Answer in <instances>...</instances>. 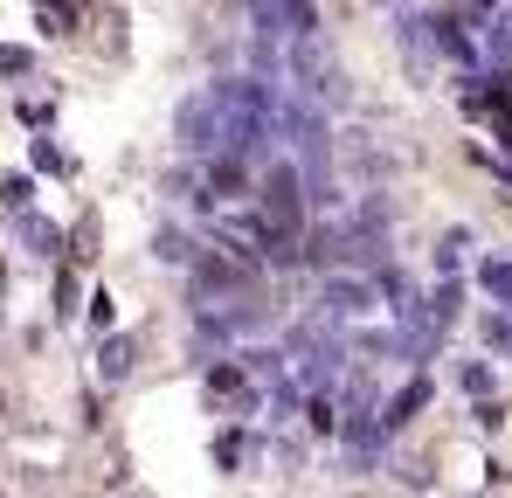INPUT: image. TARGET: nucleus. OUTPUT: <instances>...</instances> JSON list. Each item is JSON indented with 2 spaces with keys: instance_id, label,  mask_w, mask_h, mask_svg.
Masks as SVG:
<instances>
[{
  "instance_id": "f257e3e1",
  "label": "nucleus",
  "mask_w": 512,
  "mask_h": 498,
  "mask_svg": "<svg viewBox=\"0 0 512 498\" xmlns=\"http://www.w3.org/2000/svg\"><path fill=\"white\" fill-rule=\"evenodd\" d=\"M305 173L298 160H270L256 180V215H263V256L270 263H291V243L305 236Z\"/></svg>"
},
{
  "instance_id": "f03ea898",
  "label": "nucleus",
  "mask_w": 512,
  "mask_h": 498,
  "mask_svg": "<svg viewBox=\"0 0 512 498\" xmlns=\"http://www.w3.org/2000/svg\"><path fill=\"white\" fill-rule=\"evenodd\" d=\"M374 298H381V291H374V277H326V298H319V305H326V319H333V326H353V319H367V312H374Z\"/></svg>"
},
{
  "instance_id": "7ed1b4c3",
  "label": "nucleus",
  "mask_w": 512,
  "mask_h": 498,
  "mask_svg": "<svg viewBox=\"0 0 512 498\" xmlns=\"http://www.w3.org/2000/svg\"><path fill=\"white\" fill-rule=\"evenodd\" d=\"M243 194H250V160L215 146L208 153V201H243Z\"/></svg>"
},
{
  "instance_id": "20e7f679",
  "label": "nucleus",
  "mask_w": 512,
  "mask_h": 498,
  "mask_svg": "<svg viewBox=\"0 0 512 498\" xmlns=\"http://www.w3.org/2000/svg\"><path fill=\"white\" fill-rule=\"evenodd\" d=\"M208 402H222V409H250V402H256L250 367H236V360H215V367H208Z\"/></svg>"
},
{
  "instance_id": "39448f33",
  "label": "nucleus",
  "mask_w": 512,
  "mask_h": 498,
  "mask_svg": "<svg viewBox=\"0 0 512 498\" xmlns=\"http://www.w3.org/2000/svg\"><path fill=\"white\" fill-rule=\"evenodd\" d=\"M14 236L28 243V256H63V229H56V222H42L35 208H21V215H14Z\"/></svg>"
},
{
  "instance_id": "423d86ee",
  "label": "nucleus",
  "mask_w": 512,
  "mask_h": 498,
  "mask_svg": "<svg viewBox=\"0 0 512 498\" xmlns=\"http://www.w3.org/2000/svg\"><path fill=\"white\" fill-rule=\"evenodd\" d=\"M478 284L492 291V305H499V312H512V256H499V263H485V270H478Z\"/></svg>"
},
{
  "instance_id": "0eeeda50",
  "label": "nucleus",
  "mask_w": 512,
  "mask_h": 498,
  "mask_svg": "<svg viewBox=\"0 0 512 498\" xmlns=\"http://www.w3.org/2000/svg\"><path fill=\"white\" fill-rule=\"evenodd\" d=\"M423 395H429L423 381H409V388H402V395H395V402H388V422H381V429H402V422H409V415L423 409Z\"/></svg>"
},
{
  "instance_id": "6e6552de",
  "label": "nucleus",
  "mask_w": 512,
  "mask_h": 498,
  "mask_svg": "<svg viewBox=\"0 0 512 498\" xmlns=\"http://www.w3.org/2000/svg\"><path fill=\"white\" fill-rule=\"evenodd\" d=\"M132 353H139L132 339H111V346H104V381H125V374H132Z\"/></svg>"
},
{
  "instance_id": "1a4fd4ad",
  "label": "nucleus",
  "mask_w": 512,
  "mask_h": 498,
  "mask_svg": "<svg viewBox=\"0 0 512 498\" xmlns=\"http://www.w3.org/2000/svg\"><path fill=\"white\" fill-rule=\"evenodd\" d=\"M35 7H42V28H49V35H70V21H77L70 0H35Z\"/></svg>"
},
{
  "instance_id": "9d476101",
  "label": "nucleus",
  "mask_w": 512,
  "mask_h": 498,
  "mask_svg": "<svg viewBox=\"0 0 512 498\" xmlns=\"http://www.w3.org/2000/svg\"><path fill=\"white\" fill-rule=\"evenodd\" d=\"M464 243H471L464 229H450V236H443V249H436V270H443V277L457 270V256H464Z\"/></svg>"
},
{
  "instance_id": "9b49d317",
  "label": "nucleus",
  "mask_w": 512,
  "mask_h": 498,
  "mask_svg": "<svg viewBox=\"0 0 512 498\" xmlns=\"http://www.w3.org/2000/svg\"><path fill=\"white\" fill-rule=\"evenodd\" d=\"M0 201H7V215H21V208H28V201H35V187H28V180H21V173H14V180H7V187H0Z\"/></svg>"
},
{
  "instance_id": "f8f14e48",
  "label": "nucleus",
  "mask_w": 512,
  "mask_h": 498,
  "mask_svg": "<svg viewBox=\"0 0 512 498\" xmlns=\"http://www.w3.org/2000/svg\"><path fill=\"white\" fill-rule=\"evenodd\" d=\"M160 256H167V263H187V256H194V243H187L180 229H160Z\"/></svg>"
},
{
  "instance_id": "ddd939ff",
  "label": "nucleus",
  "mask_w": 512,
  "mask_h": 498,
  "mask_svg": "<svg viewBox=\"0 0 512 498\" xmlns=\"http://www.w3.org/2000/svg\"><path fill=\"white\" fill-rule=\"evenodd\" d=\"M312 429H319V436H333V429H340V415H333V395H312Z\"/></svg>"
}]
</instances>
